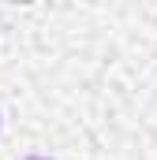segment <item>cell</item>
I'll return each instance as SVG.
<instances>
[{"label":"cell","mask_w":157,"mask_h":160,"mask_svg":"<svg viewBox=\"0 0 157 160\" xmlns=\"http://www.w3.org/2000/svg\"><path fill=\"white\" fill-rule=\"evenodd\" d=\"M30 160H45V157H30Z\"/></svg>","instance_id":"1"}]
</instances>
